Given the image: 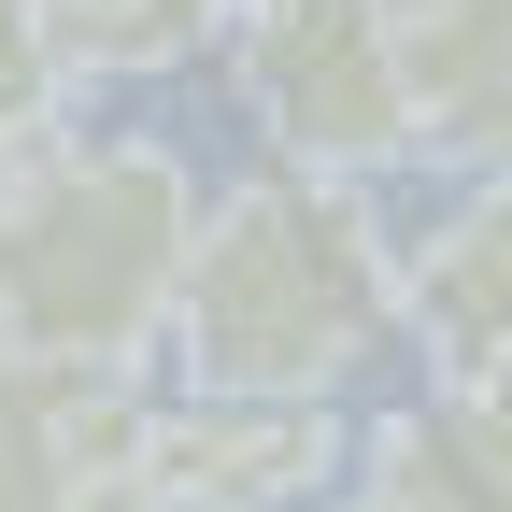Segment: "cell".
Returning a JSON list of instances; mask_svg holds the SVG:
<instances>
[{
    "label": "cell",
    "mask_w": 512,
    "mask_h": 512,
    "mask_svg": "<svg viewBox=\"0 0 512 512\" xmlns=\"http://www.w3.org/2000/svg\"><path fill=\"white\" fill-rule=\"evenodd\" d=\"M157 342L185 384H242V399H342V384L399 342V256L342 171L256 157L242 185H200L185 271Z\"/></svg>",
    "instance_id": "obj_1"
},
{
    "label": "cell",
    "mask_w": 512,
    "mask_h": 512,
    "mask_svg": "<svg viewBox=\"0 0 512 512\" xmlns=\"http://www.w3.org/2000/svg\"><path fill=\"white\" fill-rule=\"evenodd\" d=\"M200 228V171L143 128H57L0 171V356L15 370H143Z\"/></svg>",
    "instance_id": "obj_2"
},
{
    "label": "cell",
    "mask_w": 512,
    "mask_h": 512,
    "mask_svg": "<svg viewBox=\"0 0 512 512\" xmlns=\"http://www.w3.org/2000/svg\"><path fill=\"white\" fill-rule=\"evenodd\" d=\"M228 86L256 114V157L299 171H399L413 157V100H399V15L384 0H228Z\"/></svg>",
    "instance_id": "obj_3"
},
{
    "label": "cell",
    "mask_w": 512,
    "mask_h": 512,
    "mask_svg": "<svg viewBox=\"0 0 512 512\" xmlns=\"http://www.w3.org/2000/svg\"><path fill=\"white\" fill-rule=\"evenodd\" d=\"M128 484H143V512H328L342 498V399H242V384L143 399Z\"/></svg>",
    "instance_id": "obj_4"
},
{
    "label": "cell",
    "mask_w": 512,
    "mask_h": 512,
    "mask_svg": "<svg viewBox=\"0 0 512 512\" xmlns=\"http://www.w3.org/2000/svg\"><path fill=\"white\" fill-rule=\"evenodd\" d=\"M128 370H0V512H143Z\"/></svg>",
    "instance_id": "obj_5"
},
{
    "label": "cell",
    "mask_w": 512,
    "mask_h": 512,
    "mask_svg": "<svg viewBox=\"0 0 512 512\" xmlns=\"http://www.w3.org/2000/svg\"><path fill=\"white\" fill-rule=\"evenodd\" d=\"M399 342L427 356V384H498L512 370V185L470 171L456 214L399 256Z\"/></svg>",
    "instance_id": "obj_6"
},
{
    "label": "cell",
    "mask_w": 512,
    "mask_h": 512,
    "mask_svg": "<svg viewBox=\"0 0 512 512\" xmlns=\"http://www.w3.org/2000/svg\"><path fill=\"white\" fill-rule=\"evenodd\" d=\"M399 100H413V157L498 171L512 157V0H399Z\"/></svg>",
    "instance_id": "obj_7"
},
{
    "label": "cell",
    "mask_w": 512,
    "mask_h": 512,
    "mask_svg": "<svg viewBox=\"0 0 512 512\" xmlns=\"http://www.w3.org/2000/svg\"><path fill=\"white\" fill-rule=\"evenodd\" d=\"M370 512H512L498 384H427V399L370 441Z\"/></svg>",
    "instance_id": "obj_8"
},
{
    "label": "cell",
    "mask_w": 512,
    "mask_h": 512,
    "mask_svg": "<svg viewBox=\"0 0 512 512\" xmlns=\"http://www.w3.org/2000/svg\"><path fill=\"white\" fill-rule=\"evenodd\" d=\"M43 15H57V57L100 86V72H157V57L214 43L228 0H43Z\"/></svg>",
    "instance_id": "obj_9"
},
{
    "label": "cell",
    "mask_w": 512,
    "mask_h": 512,
    "mask_svg": "<svg viewBox=\"0 0 512 512\" xmlns=\"http://www.w3.org/2000/svg\"><path fill=\"white\" fill-rule=\"evenodd\" d=\"M72 57H57V15L43 0H0V143H57L72 128Z\"/></svg>",
    "instance_id": "obj_10"
},
{
    "label": "cell",
    "mask_w": 512,
    "mask_h": 512,
    "mask_svg": "<svg viewBox=\"0 0 512 512\" xmlns=\"http://www.w3.org/2000/svg\"><path fill=\"white\" fill-rule=\"evenodd\" d=\"M15 157H29V143H0V171H15Z\"/></svg>",
    "instance_id": "obj_11"
},
{
    "label": "cell",
    "mask_w": 512,
    "mask_h": 512,
    "mask_svg": "<svg viewBox=\"0 0 512 512\" xmlns=\"http://www.w3.org/2000/svg\"><path fill=\"white\" fill-rule=\"evenodd\" d=\"M342 512H370V498H342Z\"/></svg>",
    "instance_id": "obj_12"
}]
</instances>
